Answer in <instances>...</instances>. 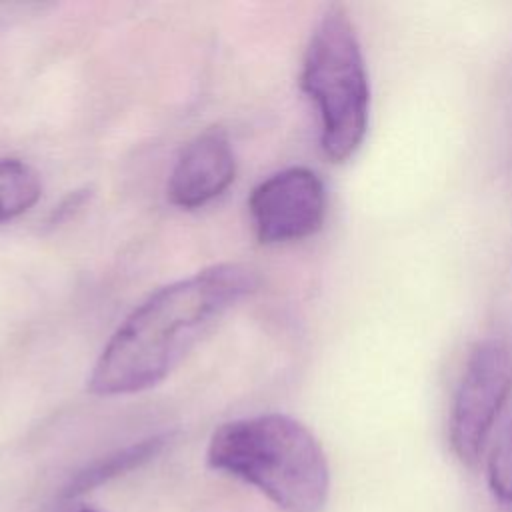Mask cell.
<instances>
[{"mask_svg": "<svg viewBox=\"0 0 512 512\" xmlns=\"http://www.w3.org/2000/svg\"><path fill=\"white\" fill-rule=\"evenodd\" d=\"M258 286L244 264H214L150 294L102 348L88 390L126 396L160 384L234 304Z\"/></svg>", "mask_w": 512, "mask_h": 512, "instance_id": "obj_1", "label": "cell"}, {"mask_svg": "<svg viewBox=\"0 0 512 512\" xmlns=\"http://www.w3.org/2000/svg\"><path fill=\"white\" fill-rule=\"evenodd\" d=\"M206 462L254 486L286 512H320L328 500L326 454L316 436L288 414H258L218 426Z\"/></svg>", "mask_w": 512, "mask_h": 512, "instance_id": "obj_2", "label": "cell"}, {"mask_svg": "<svg viewBox=\"0 0 512 512\" xmlns=\"http://www.w3.org/2000/svg\"><path fill=\"white\" fill-rule=\"evenodd\" d=\"M302 90L320 114V142L332 162H346L364 142L370 86L356 28L342 6L318 20L302 60Z\"/></svg>", "mask_w": 512, "mask_h": 512, "instance_id": "obj_3", "label": "cell"}, {"mask_svg": "<svg viewBox=\"0 0 512 512\" xmlns=\"http://www.w3.org/2000/svg\"><path fill=\"white\" fill-rule=\"evenodd\" d=\"M510 392V346L498 338L478 342L468 354L448 422L450 446L462 464L476 466Z\"/></svg>", "mask_w": 512, "mask_h": 512, "instance_id": "obj_4", "label": "cell"}, {"mask_svg": "<svg viewBox=\"0 0 512 512\" xmlns=\"http://www.w3.org/2000/svg\"><path fill=\"white\" fill-rule=\"evenodd\" d=\"M248 210L262 244L300 240L322 228L326 190L314 170L292 166L262 180L250 194Z\"/></svg>", "mask_w": 512, "mask_h": 512, "instance_id": "obj_5", "label": "cell"}, {"mask_svg": "<svg viewBox=\"0 0 512 512\" xmlns=\"http://www.w3.org/2000/svg\"><path fill=\"white\" fill-rule=\"evenodd\" d=\"M236 176V158L228 136L208 128L190 140L168 176L166 196L184 210H194L220 196Z\"/></svg>", "mask_w": 512, "mask_h": 512, "instance_id": "obj_6", "label": "cell"}, {"mask_svg": "<svg viewBox=\"0 0 512 512\" xmlns=\"http://www.w3.org/2000/svg\"><path fill=\"white\" fill-rule=\"evenodd\" d=\"M172 436L174 432L152 434L90 462L70 478V482L62 490V498L74 502L80 496L100 488L102 484H108L110 480L144 466L146 462L156 458L166 448V444H170Z\"/></svg>", "mask_w": 512, "mask_h": 512, "instance_id": "obj_7", "label": "cell"}, {"mask_svg": "<svg viewBox=\"0 0 512 512\" xmlns=\"http://www.w3.org/2000/svg\"><path fill=\"white\" fill-rule=\"evenodd\" d=\"M42 184L36 170L18 158H0V222L28 212L40 198Z\"/></svg>", "mask_w": 512, "mask_h": 512, "instance_id": "obj_8", "label": "cell"}, {"mask_svg": "<svg viewBox=\"0 0 512 512\" xmlns=\"http://www.w3.org/2000/svg\"><path fill=\"white\" fill-rule=\"evenodd\" d=\"M488 484L498 502L512 510V422L500 432L490 450Z\"/></svg>", "mask_w": 512, "mask_h": 512, "instance_id": "obj_9", "label": "cell"}, {"mask_svg": "<svg viewBox=\"0 0 512 512\" xmlns=\"http://www.w3.org/2000/svg\"><path fill=\"white\" fill-rule=\"evenodd\" d=\"M64 512H98V510H94V508H90V506H86V504H70Z\"/></svg>", "mask_w": 512, "mask_h": 512, "instance_id": "obj_10", "label": "cell"}]
</instances>
